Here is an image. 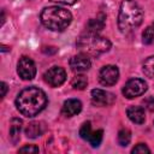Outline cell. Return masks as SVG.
Instances as JSON below:
<instances>
[{
  "instance_id": "1",
  "label": "cell",
  "mask_w": 154,
  "mask_h": 154,
  "mask_svg": "<svg viewBox=\"0 0 154 154\" xmlns=\"http://www.w3.org/2000/svg\"><path fill=\"white\" fill-rule=\"evenodd\" d=\"M17 109L25 117L31 118L37 116L47 106L46 93L36 87H28L23 89L16 99Z\"/></svg>"
},
{
  "instance_id": "2",
  "label": "cell",
  "mask_w": 154,
  "mask_h": 154,
  "mask_svg": "<svg viewBox=\"0 0 154 154\" xmlns=\"http://www.w3.org/2000/svg\"><path fill=\"white\" fill-rule=\"evenodd\" d=\"M143 11L135 0H123L118 14V28L123 34H129L141 25Z\"/></svg>"
},
{
  "instance_id": "3",
  "label": "cell",
  "mask_w": 154,
  "mask_h": 154,
  "mask_svg": "<svg viewBox=\"0 0 154 154\" xmlns=\"http://www.w3.org/2000/svg\"><path fill=\"white\" fill-rule=\"evenodd\" d=\"M40 19L47 29L53 31H63L70 25L72 14L70 13V11L63 7L51 6L42 10Z\"/></svg>"
},
{
  "instance_id": "4",
  "label": "cell",
  "mask_w": 154,
  "mask_h": 154,
  "mask_svg": "<svg viewBox=\"0 0 154 154\" xmlns=\"http://www.w3.org/2000/svg\"><path fill=\"white\" fill-rule=\"evenodd\" d=\"M77 48L87 55H99L111 48V42L99 34L87 32L77 40Z\"/></svg>"
},
{
  "instance_id": "5",
  "label": "cell",
  "mask_w": 154,
  "mask_h": 154,
  "mask_svg": "<svg viewBox=\"0 0 154 154\" xmlns=\"http://www.w3.org/2000/svg\"><path fill=\"white\" fill-rule=\"evenodd\" d=\"M147 91V83L141 78H132L129 79L125 85L123 87V95L128 99H134L137 96L143 95Z\"/></svg>"
},
{
  "instance_id": "6",
  "label": "cell",
  "mask_w": 154,
  "mask_h": 154,
  "mask_svg": "<svg viewBox=\"0 0 154 154\" xmlns=\"http://www.w3.org/2000/svg\"><path fill=\"white\" fill-rule=\"evenodd\" d=\"M17 73L24 81H31L36 75L35 63L29 57H22L17 64Z\"/></svg>"
},
{
  "instance_id": "7",
  "label": "cell",
  "mask_w": 154,
  "mask_h": 154,
  "mask_svg": "<svg viewBox=\"0 0 154 154\" xmlns=\"http://www.w3.org/2000/svg\"><path fill=\"white\" fill-rule=\"evenodd\" d=\"M43 78H45V82L47 84H49L51 87H60L65 79H66V72L63 67L60 66H53L51 69H48L45 75H43Z\"/></svg>"
},
{
  "instance_id": "8",
  "label": "cell",
  "mask_w": 154,
  "mask_h": 154,
  "mask_svg": "<svg viewBox=\"0 0 154 154\" xmlns=\"http://www.w3.org/2000/svg\"><path fill=\"white\" fill-rule=\"evenodd\" d=\"M119 78V70L114 65H106L99 72V81L102 85L111 87L118 82Z\"/></svg>"
},
{
  "instance_id": "9",
  "label": "cell",
  "mask_w": 154,
  "mask_h": 154,
  "mask_svg": "<svg viewBox=\"0 0 154 154\" xmlns=\"http://www.w3.org/2000/svg\"><path fill=\"white\" fill-rule=\"evenodd\" d=\"M116 96L112 93H108L102 89H93L91 90V102L94 106L103 107V106H109L114 102Z\"/></svg>"
},
{
  "instance_id": "10",
  "label": "cell",
  "mask_w": 154,
  "mask_h": 154,
  "mask_svg": "<svg viewBox=\"0 0 154 154\" xmlns=\"http://www.w3.org/2000/svg\"><path fill=\"white\" fill-rule=\"evenodd\" d=\"M90 66H91L90 59L84 53L77 54V55L72 57L71 60H70V67H71V70L73 72H77V73L88 71L90 69Z\"/></svg>"
},
{
  "instance_id": "11",
  "label": "cell",
  "mask_w": 154,
  "mask_h": 154,
  "mask_svg": "<svg viewBox=\"0 0 154 154\" xmlns=\"http://www.w3.org/2000/svg\"><path fill=\"white\" fill-rule=\"evenodd\" d=\"M82 111V102L77 99H67L61 108V112L65 117H73Z\"/></svg>"
},
{
  "instance_id": "12",
  "label": "cell",
  "mask_w": 154,
  "mask_h": 154,
  "mask_svg": "<svg viewBox=\"0 0 154 154\" xmlns=\"http://www.w3.org/2000/svg\"><path fill=\"white\" fill-rule=\"evenodd\" d=\"M126 114L129 119L135 123V124H143L146 120V114H144V108L141 106H131L128 108Z\"/></svg>"
},
{
  "instance_id": "13",
  "label": "cell",
  "mask_w": 154,
  "mask_h": 154,
  "mask_svg": "<svg viewBox=\"0 0 154 154\" xmlns=\"http://www.w3.org/2000/svg\"><path fill=\"white\" fill-rule=\"evenodd\" d=\"M105 19H106V17L103 14H100L99 17L90 19L87 24V32L99 34L102 30V28L105 26Z\"/></svg>"
},
{
  "instance_id": "14",
  "label": "cell",
  "mask_w": 154,
  "mask_h": 154,
  "mask_svg": "<svg viewBox=\"0 0 154 154\" xmlns=\"http://www.w3.org/2000/svg\"><path fill=\"white\" fill-rule=\"evenodd\" d=\"M22 124L23 122L19 118H13L10 124V141L12 143H17L20 136V130H22Z\"/></svg>"
},
{
  "instance_id": "15",
  "label": "cell",
  "mask_w": 154,
  "mask_h": 154,
  "mask_svg": "<svg viewBox=\"0 0 154 154\" xmlns=\"http://www.w3.org/2000/svg\"><path fill=\"white\" fill-rule=\"evenodd\" d=\"M45 131V126L42 125V123L38 122H32L30 123L26 129H25V135L29 138H36L40 135H42V132Z\"/></svg>"
},
{
  "instance_id": "16",
  "label": "cell",
  "mask_w": 154,
  "mask_h": 154,
  "mask_svg": "<svg viewBox=\"0 0 154 154\" xmlns=\"http://www.w3.org/2000/svg\"><path fill=\"white\" fill-rule=\"evenodd\" d=\"M88 84V79L84 75H76L72 81H71V85L73 87V89L77 90H83Z\"/></svg>"
},
{
  "instance_id": "17",
  "label": "cell",
  "mask_w": 154,
  "mask_h": 154,
  "mask_svg": "<svg viewBox=\"0 0 154 154\" xmlns=\"http://www.w3.org/2000/svg\"><path fill=\"white\" fill-rule=\"evenodd\" d=\"M142 41L144 45L154 43V23L144 29V31L142 32Z\"/></svg>"
},
{
  "instance_id": "18",
  "label": "cell",
  "mask_w": 154,
  "mask_h": 154,
  "mask_svg": "<svg viewBox=\"0 0 154 154\" xmlns=\"http://www.w3.org/2000/svg\"><path fill=\"white\" fill-rule=\"evenodd\" d=\"M143 72L147 77L154 78V57H149L143 63Z\"/></svg>"
},
{
  "instance_id": "19",
  "label": "cell",
  "mask_w": 154,
  "mask_h": 154,
  "mask_svg": "<svg viewBox=\"0 0 154 154\" xmlns=\"http://www.w3.org/2000/svg\"><path fill=\"white\" fill-rule=\"evenodd\" d=\"M102 136H103V131L102 130H96V131H93L89 136V138L87 140L93 147H99L101 141H102Z\"/></svg>"
},
{
  "instance_id": "20",
  "label": "cell",
  "mask_w": 154,
  "mask_h": 154,
  "mask_svg": "<svg viewBox=\"0 0 154 154\" xmlns=\"http://www.w3.org/2000/svg\"><path fill=\"white\" fill-rule=\"evenodd\" d=\"M130 140H131V134L128 129H122L119 132H118V143L123 147L128 146L130 143Z\"/></svg>"
},
{
  "instance_id": "21",
  "label": "cell",
  "mask_w": 154,
  "mask_h": 154,
  "mask_svg": "<svg viewBox=\"0 0 154 154\" xmlns=\"http://www.w3.org/2000/svg\"><path fill=\"white\" fill-rule=\"evenodd\" d=\"M91 132H93V131H91L90 122H85V123L82 125V128L79 129V135H81V137H82L83 140H88Z\"/></svg>"
},
{
  "instance_id": "22",
  "label": "cell",
  "mask_w": 154,
  "mask_h": 154,
  "mask_svg": "<svg viewBox=\"0 0 154 154\" xmlns=\"http://www.w3.org/2000/svg\"><path fill=\"white\" fill-rule=\"evenodd\" d=\"M134 154L135 153H150V149L144 144V143H138L137 146H135L134 148H132V150H131Z\"/></svg>"
},
{
  "instance_id": "23",
  "label": "cell",
  "mask_w": 154,
  "mask_h": 154,
  "mask_svg": "<svg viewBox=\"0 0 154 154\" xmlns=\"http://www.w3.org/2000/svg\"><path fill=\"white\" fill-rule=\"evenodd\" d=\"M18 152L19 153H25V152H28V153H37L38 152V147L32 146V144H28V146H24V147L19 148Z\"/></svg>"
},
{
  "instance_id": "24",
  "label": "cell",
  "mask_w": 154,
  "mask_h": 154,
  "mask_svg": "<svg viewBox=\"0 0 154 154\" xmlns=\"http://www.w3.org/2000/svg\"><path fill=\"white\" fill-rule=\"evenodd\" d=\"M143 103L146 105V107L149 109V111H154V99L153 97H148L143 101Z\"/></svg>"
},
{
  "instance_id": "25",
  "label": "cell",
  "mask_w": 154,
  "mask_h": 154,
  "mask_svg": "<svg viewBox=\"0 0 154 154\" xmlns=\"http://www.w3.org/2000/svg\"><path fill=\"white\" fill-rule=\"evenodd\" d=\"M53 2H58V4H63V5H73L76 4L78 0H51Z\"/></svg>"
},
{
  "instance_id": "26",
  "label": "cell",
  "mask_w": 154,
  "mask_h": 154,
  "mask_svg": "<svg viewBox=\"0 0 154 154\" xmlns=\"http://www.w3.org/2000/svg\"><path fill=\"white\" fill-rule=\"evenodd\" d=\"M1 97H5L6 95V91H7V84L5 82H1Z\"/></svg>"
},
{
  "instance_id": "27",
  "label": "cell",
  "mask_w": 154,
  "mask_h": 154,
  "mask_svg": "<svg viewBox=\"0 0 154 154\" xmlns=\"http://www.w3.org/2000/svg\"><path fill=\"white\" fill-rule=\"evenodd\" d=\"M10 49H11L10 47H6V46L1 45V52H7V51H10Z\"/></svg>"
}]
</instances>
